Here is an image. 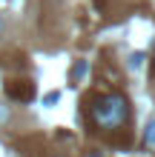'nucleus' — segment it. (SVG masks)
Returning a JSON list of instances; mask_svg holds the SVG:
<instances>
[{"label": "nucleus", "instance_id": "4", "mask_svg": "<svg viewBox=\"0 0 155 157\" xmlns=\"http://www.w3.org/2000/svg\"><path fill=\"white\" fill-rule=\"evenodd\" d=\"M9 117H12V109H9L6 103H0V126H6Z\"/></svg>", "mask_w": 155, "mask_h": 157}, {"label": "nucleus", "instance_id": "3", "mask_svg": "<svg viewBox=\"0 0 155 157\" xmlns=\"http://www.w3.org/2000/svg\"><path fill=\"white\" fill-rule=\"evenodd\" d=\"M144 143H147V146H155V117L147 123V132H144Z\"/></svg>", "mask_w": 155, "mask_h": 157}, {"label": "nucleus", "instance_id": "5", "mask_svg": "<svg viewBox=\"0 0 155 157\" xmlns=\"http://www.w3.org/2000/svg\"><path fill=\"white\" fill-rule=\"evenodd\" d=\"M141 60H144L141 54H132V60H129V66H132V69H138V66H141Z\"/></svg>", "mask_w": 155, "mask_h": 157}, {"label": "nucleus", "instance_id": "1", "mask_svg": "<svg viewBox=\"0 0 155 157\" xmlns=\"http://www.w3.org/2000/svg\"><path fill=\"white\" fill-rule=\"evenodd\" d=\"M92 120L101 128H118V126H124L126 120H129V103H126V97L118 94V91L98 97L95 106H92Z\"/></svg>", "mask_w": 155, "mask_h": 157}, {"label": "nucleus", "instance_id": "6", "mask_svg": "<svg viewBox=\"0 0 155 157\" xmlns=\"http://www.w3.org/2000/svg\"><path fill=\"white\" fill-rule=\"evenodd\" d=\"M6 32V20H3V14H0V34Z\"/></svg>", "mask_w": 155, "mask_h": 157}, {"label": "nucleus", "instance_id": "2", "mask_svg": "<svg viewBox=\"0 0 155 157\" xmlns=\"http://www.w3.org/2000/svg\"><path fill=\"white\" fill-rule=\"evenodd\" d=\"M6 94L12 100L29 103V100L35 97V83H29V80H12V83H6Z\"/></svg>", "mask_w": 155, "mask_h": 157}]
</instances>
